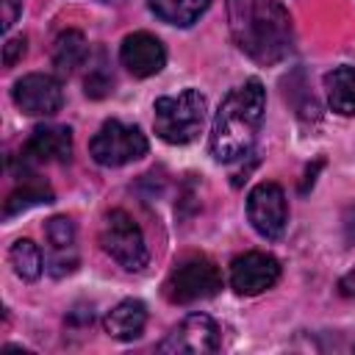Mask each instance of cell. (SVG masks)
<instances>
[{"label":"cell","instance_id":"15","mask_svg":"<svg viewBox=\"0 0 355 355\" xmlns=\"http://www.w3.org/2000/svg\"><path fill=\"white\" fill-rule=\"evenodd\" d=\"M324 92L333 111L344 116H355V69L352 67H336L324 75Z\"/></svg>","mask_w":355,"mask_h":355},{"label":"cell","instance_id":"12","mask_svg":"<svg viewBox=\"0 0 355 355\" xmlns=\"http://www.w3.org/2000/svg\"><path fill=\"white\" fill-rule=\"evenodd\" d=\"M44 236L50 244L47 252V272L53 277H64L78 266V233L69 216H53L44 225Z\"/></svg>","mask_w":355,"mask_h":355},{"label":"cell","instance_id":"10","mask_svg":"<svg viewBox=\"0 0 355 355\" xmlns=\"http://www.w3.org/2000/svg\"><path fill=\"white\" fill-rule=\"evenodd\" d=\"M11 97H14L17 108L31 116H50L61 108V100H64L61 83L44 72H31V75L19 78L14 83Z\"/></svg>","mask_w":355,"mask_h":355},{"label":"cell","instance_id":"2","mask_svg":"<svg viewBox=\"0 0 355 355\" xmlns=\"http://www.w3.org/2000/svg\"><path fill=\"white\" fill-rule=\"evenodd\" d=\"M263 111H266V92L261 80L252 78L236 86L219 103V111L214 116L211 139H208L211 155L222 164L244 158L255 144V136L263 122Z\"/></svg>","mask_w":355,"mask_h":355},{"label":"cell","instance_id":"8","mask_svg":"<svg viewBox=\"0 0 355 355\" xmlns=\"http://www.w3.org/2000/svg\"><path fill=\"white\" fill-rule=\"evenodd\" d=\"M247 216H250V225L263 239H272V241L280 239L288 222V205H286L283 189L272 180L258 183L247 197Z\"/></svg>","mask_w":355,"mask_h":355},{"label":"cell","instance_id":"19","mask_svg":"<svg viewBox=\"0 0 355 355\" xmlns=\"http://www.w3.org/2000/svg\"><path fill=\"white\" fill-rule=\"evenodd\" d=\"M8 261H11L14 272H17V277H22V280H36L42 275V269H44L42 250L31 239L14 241L11 250H8Z\"/></svg>","mask_w":355,"mask_h":355},{"label":"cell","instance_id":"18","mask_svg":"<svg viewBox=\"0 0 355 355\" xmlns=\"http://www.w3.org/2000/svg\"><path fill=\"white\" fill-rule=\"evenodd\" d=\"M86 53H89V47H86L83 33L80 31H64V33H58V39L53 44V64L58 72L69 75L75 67H80L86 61Z\"/></svg>","mask_w":355,"mask_h":355},{"label":"cell","instance_id":"17","mask_svg":"<svg viewBox=\"0 0 355 355\" xmlns=\"http://www.w3.org/2000/svg\"><path fill=\"white\" fill-rule=\"evenodd\" d=\"M42 202H53V189L44 180H39L36 175H25L22 183L6 200V216H14V214L28 211V208L42 205Z\"/></svg>","mask_w":355,"mask_h":355},{"label":"cell","instance_id":"4","mask_svg":"<svg viewBox=\"0 0 355 355\" xmlns=\"http://www.w3.org/2000/svg\"><path fill=\"white\" fill-rule=\"evenodd\" d=\"M219 288H222V272L211 258H202V255L183 258L164 280V297L172 305H189L197 300H208Z\"/></svg>","mask_w":355,"mask_h":355},{"label":"cell","instance_id":"20","mask_svg":"<svg viewBox=\"0 0 355 355\" xmlns=\"http://www.w3.org/2000/svg\"><path fill=\"white\" fill-rule=\"evenodd\" d=\"M108 89H111V78H105L103 69H94L86 78V94L89 97H103V94H108Z\"/></svg>","mask_w":355,"mask_h":355},{"label":"cell","instance_id":"13","mask_svg":"<svg viewBox=\"0 0 355 355\" xmlns=\"http://www.w3.org/2000/svg\"><path fill=\"white\" fill-rule=\"evenodd\" d=\"M69 155H72V130L64 125L36 128L22 147V158L33 164H58V161H69Z\"/></svg>","mask_w":355,"mask_h":355},{"label":"cell","instance_id":"23","mask_svg":"<svg viewBox=\"0 0 355 355\" xmlns=\"http://www.w3.org/2000/svg\"><path fill=\"white\" fill-rule=\"evenodd\" d=\"M338 288H341V294H344V297H355V269H352V272H347V275L341 277Z\"/></svg>","mask_w":355,"mask_h":355},{"label":"cell","instance_id":"3","mask_svg":"<svg viewBox=\"0 0 355 355\" xmlns=\"http://www.w3.org/2000/svg\"><path fill=\"white\" fill-rule=\"evenodd\" d=\"M205 122V97L197 89H183L178 94L158 97L153 105L155 133L166 144H189L197 139Z\"/></svg>","mask_w":355,"mask_h":355},{"label":"cell","instance_id":"6","mask_svg":"<svg viewBox=\"0 0 355 355\" xmlns=\"http://www.w3.org/2000/svg\"><path fill=\"white\" fill-rule=\"evenodd\" d=\"M89 153L100 166H122V164H130L147 153V136L136 125L108 119L92 136Z\"/></svg>","mask_w":355,"mask_h":355},{"label":"cell","instance_id":"14","mask_svg":"<svg viewBox=\"0 0 355 355\" xmlns=\"http://www.w3.org/2000/svg\"><path fill=\"white\" fill-rule=\"evenodd\" d=\"M105 333L116 341H133L141 336L144 324H147V308L141 300H122L116 308H111V313L105 316Z\"/></svg>","mask_w":355,"mask_h":355},{"label":"cell","instance_id":"7","mask_svg":"<svg viewBox=\"0 0 355 355\" xmlns=\"http://www.w3.org/2000/svg\"><path fill=\"white\" fill-rule=\"evenodd\" d=\"M219 349V327L208 313H189L158 344L164 355H208Z\"/></svg>","mask_w":355,"mask_h":355},{"label":"cell","instance_id":"1","mask_svg":"<svg viewBox=\"0 0 355 355\" xmlns=\"http://www.w3.org/2000/svg\"><path fill=\"white\" fill-rule=\"evenodd\" d=\"M236 47L261 67L283 61L294 47V25L280 0H227Z\"/></svg>","mask_w":355,"mask_h":355},{"label":"cell","instance_id":"5","mask_svg":"<svg viewBox=\"0 0 355 355\" xmlns=\"http://www.w3.org/2000/svg\"><path fill=\"white\" fill-rule=\"evenodd\" d=\"M100 244L103 250L125 269L139 272L147 266V244H144V233L136 225V219L125 211H108L103 225H100Z\"/></svg>","mask_w":355,"mask_h":355},{"label":"cell","instance_id":"22","mask_svg":"<svg viewBox=\"0 0 355 355\" xmlns=\"http://www.w3.org/2000/svg\"><path fill=\"white\" fill-rule=\"evenodd\" d=\"M0 6H3V31H8L22 11V0H0Z\"/></svg>","mask_w":355,"mask_h":355},{"label":"cell","instance_id":"21","mask_svg":"<svg viewBox=\"0 0 355 355\" xmlns=\"http://www.w3.org/2000/svg\"><path fill=\"white\" fill-rule=\"evenodd\" d=\"M22 55H25V39L22 36H14V39H8L3 44V64L6 67H14Z\"/></svg>","mask_w":355,"mask_h":355},{"label":"cell","instance_id":"24","mask_svg":"<svg viewBox=\"0 0 355 355\" xmlns=\"http://www.w3.org/2000/svg\"><path fill=\"white\" fill-rule=\"evenodd\" d=\"M100 3H125V0H100Z\"/></svg>","mask_w":355,"mask_h":355},{"label":"cell","instance_id":"16","mask_svg":"<svg viewBox=\"0 0 355 355\" xmlns=\"http://www.w3.org/2000/svg\"><path fill=\"white\" fill-rule=\"evenodd\" d=\"M147 6L158 19L178 28H189L205 14L211 0H147Z\"/></svg>","mask_w":355,"mask_h":355},{"label":"cell","instance_id":"11","mask_svg":"<svg viewBox=\"0 0 355 355\" xmlns=\"http://www.w3.org/2000/svg\"><path fill=\"white\" fill-rule=\"evenodd\" d=\"M119 61L133 78H150V75H158L164 69L166 50L153 33L136 31V33L125 36V42L119 47Z\"/></svg>","mask_w":355,"mask_h":355},{"label":"cell","instance_id":"9","mask_svg":"<svg viewBox=\"0 0 355 355\" xmlns=\"http://www.w3.org/2000/svg\"><path fill=\"white\" fill-rule=\"evenodd\" d=\"M280 277V263L269 252H244L230 263V286L241 297H255L272 288Z\"/></svg>","mask_w":355,"mask_h":355}]
</instances>
